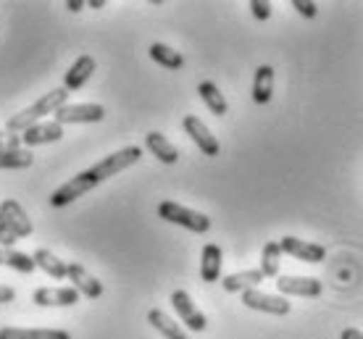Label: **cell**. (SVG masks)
<instances>
[{"mask_svg":"<svg viewBox=\"0 0 363 339\" xmlns=\"http://www.w3.org/2000/svg\"><path fill=\"white\" fill-rule=\"evenodd\" d=\"M92 187H98V179L92 176V171H82V174L72 176L69 182H64L53 195H50V205L64 208V205L74 202L77 197H84V193H90Z\"/></svg>","mask_w":363,"mask_h":339,"instance_id":"5b68a950","label":"cell"},{"mask_svg":"<svg viewBox=\"0 0 363 339\" xmlns=\"http://www.w3.org/2000/svg\"><path fill=\"white\" fill-rule=\"evenodd\" d=\"M13 297H16V289H13V287L0 285V305H3V303H13Z\"/></svg>","mask_w":363,"mask_h":339,"instance_id":"1f68e13d","label":"cell"},{"mask_svg":"<svg viewBox=\"0 0 363 339\" xmlns=\"http://www.w3.org/2000/svg\"><path fill=\"white\" fill-rule=\"evenodd\" d=\"M18 147H21V137H18V134L0 132V150H18Z\"/></svg>","mask_w":363,"mask_h":339,"instance_id":"4dcf8cb0","label":"cell"},{"mask_svg":"<svg viewBox=\"0 0 363 339\" xmlns=\"http://www.w3.org/2000/svg\"><path fill=\"white\" fill-rule=\"evenodd\" d=\"M32 300L40 308H50V305H64V308H69V305L79 303V292L74 287H40V289H35Z\"/></svg>","mask_w":363,"mask_h":339,"instance_id":"7c38bea8","label":"cell"},{"mask_svg":"<svg viewBox=\"0 0 363 339\" xmlns=\"http://www.w3.org/2000/svg\"><path fill=\"white\" fill-rule=\"evenodd\" d=\"M279 263H281V248L279 242H266L264 253H261V274L269 276V279H277L279 276Z\"/></svg>","mask_w":363,"mask_h":339,"instance_id":"d4e9b609","label":"cell"},{"mask_svg":"<svg viewBox=\"0 0 363 339\" xmlns=\"http://www.w3.org/2000/svg\"><path fill=\"white\" fill-rule=\"evenodd\" d=\"M200 276H203V282H218V276H221V248L208 242L206 248H203V258H200Z\"/></svg>","mask_w":363,"mask_h":339,"instance_id":"ac0fdd59","label":"cell"},{"mask_svg":"<svg viewBox=\"0 0 363 339\" xmlns=\"http://www.w3.org/2000/svg\"><path fill=\"white\" fill-rule=\"evenodd\" d=\"M242 305L250 308V311L272 313V316H287L292 308L284 297H279V294H266L261 289H247V292H242Z\"/></svg>","mask_w":363,"mask_h":339,"instance_id":"8992f818","label":"cell"},{"mask_svg":"<svg viewBox=\"0 0 363 339\" xmlns=\"http://www.w3.org/2000/svg\"><path fill=\"white\" fill-rule=\"evenodd\" d=\"M0 339H72V334L64 329H18V326H6V329H0Z\"/></svg>","mask_w":363,"mask_h":339,"instance_id":"e0dca14e","label":"cell"},{"mask_svg":"<svg viewBox=\"0 0 363 339\" xmlns=\"http://www.w3.org/2000/svg\"><path fill=\"white\" fill-rule=\"evenodd\" d=\"M250 11H253V16L258 21H266L272 16V3L269 0H250Z\"/></svg>","mask_w":363,"mask_h":339,"instance_id":"f1b7e54d","label":"cell"},{"mask_svg":"<svg viewBox=\"0 0 363 339\" xmlns=\"http://www.w3.org/2000/svg\"><path fill=\"white\" fill-rule=\"evenodd\" d=\"M147 323H150L153 329L161 331L166 339H190L187 334H184V331L179 329V323H174L172 318H169L164 311H158V308L147 313Z\"/></svg>","mask_w":363,"mask_h":339,"instance_id":"cb8c5ba5","label":"cell"},{"mask_svg":"<svg viewBox=\"0 0 363 339\" xmlns=\"http://www.w3.org/2000/svg\"><path fill=\"white\" fill-rule=\"evenodd\" d=\"M279 248L281 253L298 258V260H306V263H321L327 258V250L321 248V245L306 242V239H298V237H284L279 242Z\"/></svg>","mask_w":363,"mask_h":339,"instance_id":"30bf717a","label":"cell"},{"mask_svg":"<svg viewBox=\"0 0 363 339\" xmlns=\"http://www.w3.org/2000/svg\"><path fill=\"white\" fill-rule=\"evenodd\" d=\"M147 53H150V58H153L155 64L169 69V71H179L182 66H184V55L179 50H174V47L164 45V42H153Z\"/></svg>","mask_w":363,"mask_h":339,"instance_id":"44dd1931","label":"cell"},{"mask_svg":"<svg viewBox=\"0 0 363 339\" xmlns=\"http://www.w3.org/2000/svg\"><path fill=\"white\" fill-rule=\"evenodd\" d=\"M32 153L29 150H0V168H29Z\"/></svg>","mask_w":363,"mask_h":339,"instance_id":"484cf974","label":"cell"},{"mask_svg":"<svg viewBox=\"0 0 363 339\" xmlns=\"http://www.w3.org/2000/svg\"><path fill=\"white\" fill-rule=\"evenodd\" d=\"M277 289L292 297H318L324 287L318 279H311V276H277Z\"/></svg>","mask_w":363,"mask_h":339,"instance_id":"ba28073f","label":"cell"},{"mask_svg":"<svg viewBox=\"0 0 363 339\" xmlns=\"http://www.w3.org/2000/svg\"><path fill=\"white\" fill-rule=\"evenodd\" d=\"M274 95V69L272 66H258L253 76V100L258 105H266Z\"/></svg>","mask_w":363,"mask_h":339,"instance_id":"ffe728a7","label":"cell"},{"mask_svg":"<svg viewBox=\"0 0 363 339\" xmlns=\"http://www.w3.org/2000/svg\"><path fill=\"white\" fill-rule=\"evenodd\" d=\"M55 124H98L106 119V108L100 103H77V105H61L53 113Z\"/></svg>","mask_w":363,"mask_h":339,"instance_id":"277c9868","label":"cell"},{"mask_svg":"<svg viewBox=\"0 0 363 339\" xmlns=\"http://www.w3.org/2000/svg\"><path fill=\"white\" fill-rule=\"evenodd\" d=\"M3 255H6V250H0V263H3Z\"/></svg>","mask_w":363,"mask_h":339,"instance_id":"d590c367","label":"cell"},{"mask_svg":"<svg viewBox=\"0 0 363 339\" xmlns=\"http://www.w3.org/2000/svg\"><path fill=\"white\" fill-rule=\"evenodd\" d=\"M182 127H184V132L190 134V139L195 142V145L200 147V153L203 156H218V139L211 134V129L203 124V121L198 119V116H184V121H182Z\"/></svg>","mask_w":363,"mask_h":339,"instance_id":"52a82bcc","label":"cell"},{"mask_svg":"<svg viewBox=\"0 0 363 339\" xmlns=\"http://www.w3.org/2000/svg\"><path fill=\"white\" fill-rule=\"evenodd\" d=\"M198 95L203 98V103L208 105V110L213 113V116H227L229 103H227V98L221 95V90H218L213 82H200Z\"/></svg>","mask_w":363,"mask_h":339,"instance_id":"7402d4cb","label":"cell"},{"mask_svg":"<svg viewBox=\"0 0 363 339\" xmlns=\"http://www.w3.org/2000/svg\"><path fill=\"white\" fill-rule=\"evenodd\" d=\"M140 158H143V150H140L137 145H129V147H124V150H116V153L106 156L103 161H98L90 171L100 184V182H106V179H111V176L121 174L124 168H129L132 163H137Z\"/></svg>","mask_w":363,"mask_h":339,"instance_id":"3957f363","label":"cell"},{"mask_svg":"<svg viewBox=\"0 0 363 339\" xmlns=\"http://www.w3.org/2000/svg\"><path fill=\"white\" fill-rule=\"evenodd\" d=\"M292 8L306 18H316V13H318V6L313 0H292Z\"/></svg>","mask_w":363,"mask_h":339,"instance_id":"83f0119b","label":"cell"},{"mask_svg":"<svg viewBox=\"0 0 363 339\" xmlns=\"http://www.w3.org/2000/svg\"><path fill=\"white\" fill-rule=\"evenodd\" d=\"M66 100H69V90H64V87H58V90H53V92H45V95L37 103H32L29 108H24L21 113H16V116H11L6 127H9V132H18V134H21L24 129L40 124L43 116L55 113L61 105H66Z\"/></svg>","mask_w":363,"mask_h":339,"instance_id":"6da1fadb","label":"cell"},{"mask_svg":"<svg viewBox=\"0 0 363 339\" xmlns=\"http://www.w3.org/2000/svg\"><path fill=\"white\" fill-rule=\"evenodd\" d=\"M172 305H174V311H177V316H179L182 321L187 323L192 331H203L206 326H208L206 316L195 308L192 297L184 292V289H177V292H172Z\"/></svg>","mask_w":363,"mask_h":339,"instance_id":"9c48e42d","label":"cell"},{"mask_svg":"<svg viewBox=\"0 0 363 339\" xmlns=\"http://www.w3.org/2000/svg\"><path fill=\"white\" fill-rule=\"evenodd\" d=\"M145 147L161 161V163H177V161H179V150H177L161 132H150V134H145Z\"/></svg>","mask_w":363,"mask_h":339,"instance_id":"2e32d148","label":"cell"},{"mask_svg":"<svg viewBox=\"0 0 363 339\" xmlns=\"http://www.w3.org/2000/svg\"><path fill=\"white\" fill-rule=\"evenodd\" d=\"M18 137H21V142H24L27 147L50 145V142H58V139L64 137V127L55 124V121H40V124H35V127L24 129Z\"/></svg>","mask_w":363,"mask_h":339,"instance_id":"8fae6325","label":"cell"},{"mask_svg":"<svg viewBox=\"0 0 363 339\" xmlns=\"http://www.w3.org/2000/svg\"><path fill=\"white\" fill-rule=\"evenodd\" d=\"M158 216L169 224H177L182 229H190L195 234H206L211 229V219L206 213H198V211H190V208H184L179 202H172V200H164L158 205Z\"/></svg>","mask_w":363,"mask_h":339,"instance_id":"7a4b0ae2","label":"cell"},{"mask_svg":"<svg viewBox=\"0 0 363 339\" xmlns=\"http://www.w3.org/2000/svg\"><path fill=\"white\" fill-rule=\"evenodd\" d=\"M32 260H35L37 268H43L48 276H53V279H64L66 276V268H69V263H64L58 255H53L50 250L40 248L35 250V255H32Z\"/></svg>","mask_w":363,"mask_h":339,"instance_id":"603a6c76","label":"cell"},{"mask_svg":"<svg viewBox=\"0 0 363 339\" xmlns=\"http://www.w3.org/2000/svg\"><path fill=\"white\" fill-rule=\"evenodd\" d=\"M266 276L258 271V268H250V271H240V274H229L221 285L227 292H247V289H255V287L264 282Z\"/></svg>","mask_w":363,"mask_h":339,"instance_id":"d6986e66","label":"cell"},{"mask_svg":"<svg viewBox=\"0 0 363 339\" xmlns=\"http://www.w3.org/2000/svg\"><path fill=\"white\" fill-rule=\"evenodd\" d=\"M0 216L6 219V224H9V229L13 231V237H29L32 231H35V226H32V221H29L27 211L18 205L16 200H3L0 202Z\"/></svg>","mask_w":363,"mask_h":339,"instance_id":"4fadbf2b","label":"cell"},{"mask_svg":"<svg viewBox=\"0 0 363 339\" xmlns=\"http://www.w3.org/2000/svg\"><path fill=\"white\" fill-rule=\"evenodd\" d=\"M340 339H363V331H358V329H345L342 334H340Z\"/></svg>","mask_w":363,"mask_h":339,"instance_id":"d6a6232c","label":"cell"},{"mask_svg":"<svg viewBox=\"0 0 363 339\" xmlns=\"http://www.w3.org/2000/svg\"><path fill=\"white\" fill-rule=\"evenodd\" d=\"M66 276H69V282H72L74 289H77L79 294L90 297V300H98V297H103V285H100L90 271H84V266H79V263H69V268H66Z\"/></svg>","mask_w":363,"mask_h":339,"instance_id":"5bb4252c","label":"cell"},{"mask_svg":"<svg viewBox=\"0 0 363 339\" xmlns=\"http://www.w3.org/2000/svg\"><path fill=\"white\" fill-rule=\"evenodd\" d=\"M92 71H95V58L92 55H79L77 64L66 71L64 90H79V87H84V82L92 76Z\"/></svg>","mask_w":363,"mask_h":339,"instance_id":"9a60e30c","label":"cell"},{"mask_svg":"<svg viewBox=\"0 0 363 339\" xmlns=\"http://www.w3.org/2000/svg\"><path fill=\"white\" fill-rule=\"evenodd\" d=\"M3 266H11L13 271H21V274H32L35 271V260L27 253H18V250H6L3 255Z\"/></svg>","mask_w":363,"mask_h":339,"instance_id":"4316f807","label":"cell"},{"mask_svg":"<svg viewBox=\"0 0 363 339\" xmlns=\"http://www.w3.org/2000/svg\"><path fill=\"white\" fill-rule=\"evenodd\" d=\"M87 6H90V8H106V3H103V0H90Z\"/></svg>","mask_w":363,"mask_h":339,"instance_id":"e575fe53","label":"cell"},{"mask_svg":"<svg viewBox=\"0 0 363 339\" xmlns=\"http://www.w3.org/2000/svg\"><path fill=\"white\" fill-rule=\"evenodd\" d=\"M84 6H87V3H82V0H69V3H66V8L74 11V13H77V11H82Z\"/></svg>","mask_w":363,"mask_h":339,"instance_id":"836d02e7","label":"cell"},{"mask_svg":"<svg viewBox=\"0 0 363 339\" xmlns=\"http://www.w3.org/2000/svg\"><path fill=\"white\" fill-rule=\"evenodd\" d=\"M0 245L6 250H13V245H16V237H13V231L9 229V224H6L3 216H0Z\"/></svg>","mask_w":363,"mask_h":339,"instance_id":"f546056e","label":"cell"}]
</instances>
